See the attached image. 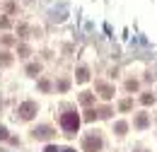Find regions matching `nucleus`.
<instances>
[{
  "label": "nucleus",
  "instance_id": "nucleus-11",
  "mask_svg": "<svg viewBox=\"0 0 157 152\" xmlns=\"http://www.w3.org/2000/svg\"><path fill=\"white\" fill-rule=\"evenodd\" d=\"M0 140H7V131H5L2 126H0Z\"/></svg>",
  "mask_w": 157,
  "mask_h": 152
},
{
  "label": "nucleus",
  "instance_id": "nucleus-6",
  "mask_svg": "<svg viewBox=\"0 0 157 152\" xmlns=\"http://www.w3.org/2000/svg\"><path fill=\"white\" fill-rule=\"evenodd\" d=\"M78 80H80V82H85V80H87V70H85V68L78 73Z\"/></svg>",
  "mask_w": 157,
  "mask_h": 152
},
{
  "label": "nucleus",
  "instance_id": "nucleus-5",
  "mask_svg": "<svg viewBox=\"0 0 157 152\" xmlns=\"http://www.w3.org/2000/svg\"><path fill=\"white\" fill-rule=\"evenodd\" d=\"M99 89H101V97H111V87H106V85H101Z\"/></svg>",
  "mask_w": 157,
  "mask_h": 152
},
{
  "label": "nucleus",
  "instance_id": "nucleus-9",
  "mask_svg": "<svg viewBox=\"0 0 157 152\" xmlns=\"http://www.w3.org/2000/svg\"><path fill=\"white\" fill-rule=\"evenodd\" d=\"M0 27L7 29V27H10V19H7V17H0Z\"/></svg>",
  "mask_w": 157,
  "mask_h": 152
},
{
  "label": "nucleus",
  "instance_id": "nucleus-3",
  "mask_svg": "<svg viewBox=\"0 0 157 152\" xmlns=\"http://www.w3.org/2000/svg\"><path fill=\"white\" fill-rule=\"evenodd\" d=\"M85 147H87L90 152L99 150V147H101V140H99V138H87V140H85Z\"/></svg>",
  "mask_w": 157,
  "mask_h": 152
},
{
  "label": "nucleus",
  "instance_id": "nucleus-2",
  "mask_svg": "<svg viewBox=\"0 0 157 152\" xmlns=\"http://www.w3.org/2000/svg\"><path fill=\"white\" fill-rule=\"evenodd\" d=\"M34 114H36V104H34V101H24V104L20 106V116L22 118H32Z\"/></svg>",
  "mask_w": 157,
  "mask_h": 152
},
{
  "label": "nucleus",
  "instance_id": "nucleus-1",
  "mask_svg": "<svg viewBox=\"0 0 157 152\" xmlns=\"http://www.w3.org/2000/svg\"><path fill=\"white\" fill-rule=\"evenodd\" d=\"M60 126H63L68 133H75V131L80 128V116H78V114H63Z\"/></svg>",
  "mask_w": 157,
  "mask_h": 152
},
{
  "label": "nucleus",
  "instance_id": "nucleus-10",
  "mask_svg": "<svg viewBox=\"0 0 157 152\" xmlns=\"http://www.w3.org/2000/svg\"><path fill=\"white\" fill-rule=\"evenodd\" d=\"M152 101H155V97H150V94L143 97V104H152Z\"/></svg>",
  "mask_w": 157,
  "mask_h": 152
},
{
  "label": "nucleus",
  "instance_id": "nucleus-4",
  "mask_svg": "<svg viewBox=\"0 0 157 152\" xmlns=\"http://www.w3.org/2000/svg\"><path fill=\"white\" fill-rule=\"evenodd\" d=\"M34 138H41V140H44V138H51V128H48V126L36 128V131H34Z\"/></svg>",
  "mask_w": 157,
  "mask_h": 152
},
{
  "label": "nucleus",
  "instance_id": "nucleus-12",
  "mask_svg": "<svg viewBox=\"0 0 157 152\" xmlns=\"http://www.w3.org/2000/svg\"><path fill=\"white\" fill-rule=\"evenodd\" d=\"M46 152H60L58 147H53V145H48V147H46Z\"/></svg>",
  "mask_w": 157,
  "mask_h": 152
},
{
  "label": "nucleus",
  "instance_id": "nucleus-8",
  "mask_svg": "<svg viewBox=\"0 0 157 152\" xmlns=\"http://www.w3.org/2000/svg\"><path fill=\"white\" fill-rule=\"evenodd\" d=\"M138 126H140V128H143V126H147V118H145V116H138V121H136Z\"/></svg>",
  "mask_w": 157,
  "mask_h": 152
},
{
  "label": "nucleus",
  "instance_id": "nucleus-13",
  "mask_svg": "<svg viewBox=\"0 0 157 152\" xmlns=\"http://www.w3.org/2000/svg\"><path fill=\"white\" fill-rule=\"evenodd\" d=\"M63 152H75V150H70V147H68V150H63Z\"/></svg>",
  "mask_w": 157,
  "mask_h": 152
},
{
  "label": "nucleus",
  "instance_id": "nucleus-7",
  "mask_svg": "<svg viewBox=\"0 0 157 152\" xmlns=\"http://www.w3.org/2000/svg\"><path fill=\"white\" fill-rule=\"evenodd\" d=\"M27 73H29V75H36V73H39V65H29Z\"/></svg>",
  "mask_w": 157,
  "mask_h": 152
}]
</instances>
